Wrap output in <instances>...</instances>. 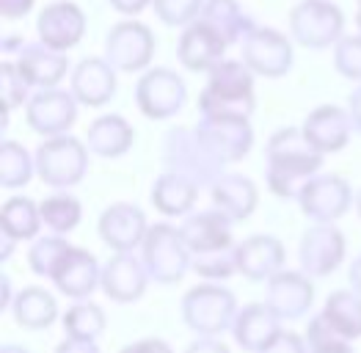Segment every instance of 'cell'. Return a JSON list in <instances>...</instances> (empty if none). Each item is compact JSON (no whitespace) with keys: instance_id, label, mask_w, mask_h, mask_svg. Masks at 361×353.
I'll return each instance as SVG.
<instances>
[{"instance_id":"d6a6232c","label":"cell","mask_w":361,"mask_h":353,"mask_svg":"<svg viewBox=\"0 0 361 353\" xmlns=\"http://www.w3.org/2000/svg\"><path fill=\"white\" fill-rule=\"evenodd\" d=\"M323 318L334 325L342 340L361 337V295L353 290H336L323 304Z\"/></svg>"},{"instance_id":"ab89813d","label":"cell","mask_w":361,"mask_h":353,"mask_svg":"<svg viewBox=\"0 0 361 353\" xmlns=\"http://www.w3.org/2000/svg\"><path fill=\"white\" fill-rule=\"evenodd\" d=\"M152 6H154V14L163 25L185 28L193 20H199L204 0H152Z\"/></svg>"},{"instance_id":"52a82bcc","label":"cell","mask_w":361,"mask_h":353,"mask_svg":"<svg viewBox=\"0 0 361 353\" xmlns=\"http://www.w3.org/2000/svg\"><path fill=\"white\" fill-rule=\"evenodd\" d=\"M290 33L309 50L334 47L345 36V14L331 0H301L290 11Z\"/></svg>"},{"instance_id":"7bdbcfd3","label":"cell","mask_w":361,"mask_h":353,"mask_svg":"<svg viewBox=\"0 0 361 353\" xmlns=\"http://www.w3.org/2000/svg\"><path fill=\"white\" fill-rule=\"evenodd\" d=\"M259 353H309V351H306V340L298 337L295 331H279Z\"/></svg>"},{"instance_id":"277c9868","label":"cell","mask_w":361,"mask_h":353,"mask_svg":"<svg viewBox=\"0 0 361 353\" xmlns=\"http://www.w3.org/2000/svg\"><path fill=\"white\" fill-rule=\"evenodd\" d=\"M163 163L166 172L193 179L199 188H210L218 176L224 174V163L204 147L196 127H171L163 138Z\"/></svg>"},{"instance_id":"5bb4252c","label":"cell","mask_w":361,"mask_h":353,"mask_svg":"<svg viewBox=\"0 0 361 353\" xmlns=\"http://www.w3.org/2000/svg\"><path fill=\"white\" fill-rule=\"evenodd\" d=\"M345 235L334 224H314L303 232L298 243V263L301 270L312 279H326L345 260Z\"/></svg>"},{"instance_id":"9c48e42d","label":"cell","mask_w":361,"mask_h":353,"mask_svg":"<svg viewBox=\"0 0 361 353\" xmlns=\"http://www.w3.org/2000/svg\"><path fill=\"white\" fill-rule=\"evenodd\" d=\"M78 100L72 91L63 88H42L36 94H30L25 102V121L33 133L53 138V136H63L72 130V124L78 121Z\"/></svg>"},{"instance_id":"816d5d0a","label":"cell","mask_w":361,"mask_h":353,"mask_svg":"<svg viewBox=\"0 0 361 353\" xmlns=\"http://www.w3.org/2000/svg\"><path fill=\"white\" fill-rule=\"evenodd\" d=\"M348 279H350V287L361 295V254L350 263V273H348Z\"/></svg>"},{"instance_id":"681fc988","label":"cell","mask_w":361,"mask_h":353,"mask_svg":"<svg viewBox=\"0 0 361 353\" xmlns=\"http://www.w3.org/2000/svg\"><path fill=\"white\" fill-rule=\"evenodd\" d=\"M348 114H350V121H353V127L361 133V83L356 86V91L350 94V108H348Z\"/></svg>"},{"instance_id":"e0dca14e","label":"cell","mask_w":361,"mask_h":353,"mask_svg":"<svg viewBox=\"0 0 361 353\" xmlns=\"http://www.w3.org/2000/svg\"><path fill=\"white\" fill-rule=\"evenodd\" d=\"M265 304L281 321H298L314 304V285L312 276L298 270H279L268 279V295Z\"/></svg>"},{"instance_id":"6f0895ef","label":"cell","mask_w":361,"mask_h":353,"mask_svg":"<svg viewBox=\"0 0 361 353\" xmlns=\"http://www.w3.org/2000/svg\"><path fill=\"white\" fill-rule=\"evenodd\" d=\"M356 210H359V218H361V191H359V196H356Z\"/></svg>"},{"instance_id":"f546056e","label":"cell","mask_w":361,"mask_h":353,"mask_svg":"<svg viewBox=\"0 0 361 353\" xmlns=\"http://www.w3.org/2000/svg\"><path fill=\"white\" fill-rule=\"evenodd\" d=\"M199 20H204L229 47L243 42L245 33H251L257 28L254 20L243 11V6L238 0H204Z\"/></svg>"},{"instance_id":"5b68a950","label":"cell","mask_w":361,"mask_h":353,"mask_svg":"<svg viewBox=\"0 0 361 353\" xmlns=\"http://www.w3.org/2000/svg\"><path fill=\"white\" fill-rule=\"evenodd\" d=\"M141 263L157 285H180L193 265V251L188 249L182 229L171 224H154L141 243Z\"/></svg>"},{"instance_id":"e575fe53","label":"cell","mask_w":361,"mask_h":353,"mask_svg":"<svg viewBox=\"0 0 361 353\" xmlns=\"http://www.w3.org/2000/svg\"><path fill=\"white\" fill-rule=\"evenodd\" d=\"M39 207H42L44 227L50 232H56V235H69L80 224V218H83V205L75 196H69V193H53Z\"/></svg>"},{"instance_id":"d590c367","label":"cell","mask_w":361,"mask_h":353,"mask_svg":"<svg viewBox=\"0 0 361 353\" xmlns=\"http://www.w3.org/2000/svg\"><path fill=\"white\" fill-rule=\"evenodd\" d=\"M63 331L66 337H78V340H97L105 331V312L94 304V301H78L66 309L63 315Z\"/></svg>"},{"instance_id":"b9f144b4","label":"cell","mask_w":361,"mask_h":353,"mask_svg":"<svg viewBox=\"0 0 361 353\" xmlns=\"http://www.w3.org/2000/svg\"><path fill=\"white\" fill-rule=\"evenodd\" d=\"M336 340H342V337H339V334L334 331V325L323 318V312L309 321V328H306V345H309V348H320V345H329V342H336Z\"/></svg>"},{"instance_id":"8fae6325","label":"cell","mask_w":361,"mask_h":353,"mask_svg":"<svg viewBox=\"0 0 361 353\" xmlns=\"http://www.w3.org/2000/svg\"><path fill=\"white\" fill-rule=\"evenodd\" d=\"M353 202V191L348 179L336 174H314L306 179V185L298 193V205L303 215L312 218L314 224H334L339 221Z\"/></svg>"},{"instance_id":"f35d334b","label":"cell","mask_w":361,"mask_h":353,"mask_svg":"<svg viewBox=\"0 0 361 353\" xmlns=\"http://www.w3.org/2000/svg\"><path fill=\"white\" fill-rule=\"evenodd\" d=\"M30 83L28 78L23 75V69L11 61H3L0 64V102H3V111H11L23 102L30 100Z\"/></svg>"},{"instance_id":"9a60e30c","label":"cell","mask_w":361,"mask_h":353,"mask_svg":"<svg viewBox=\"0 0 361 353\" xmlns=\"http://www.w3.org/2000/svg\"><path fill=\"white\" fill-rule=\"evenodd\" d=\"M97 232L114 254H121V251H135L144 243L149 224L141 207L130 205V202H116L102 210L97 221Z\"/></svg>"},{"instance_id":"7402d4cb","label":"cell","mask_w":361,"mask_h":353,"mask_svg":"<svg viewBox=\"0 0 361 353\" xmlns=\"http://www.w3.org/2000/svg\"><path fill=\"white\" fill-rule=\"evenodd\" d=\"M72 94L80 105L99 108L108 105L116 94V69L108 59H83L72 69Z\"/></svg>"},{"instance_id":"83f0119b","label":"cell","mask_w":361,"mask_h":353,"mask_svg":"<svg viewBox=\"0 0 361 353\" xmlns=\"http://www.w3.org/2000/svg\"><path fill=\"white\" fill-rule=\"evenodd\" d=\"M199 199V185L177 172H163L152 185V205L169 218L188 215Z\"/></svg>"},{"instance_id":"d6986e66","label":"cell","mask_w":361,"mask_h":353,"mask_svg":"<svg viewBox=\"0 0 361 353\" xmlns=\"http://www.w3.org/2000/svg\"><path fill=\"white\" fill-rule=\"evenodd\" d=\"M149 285V273L141 263V257H135L133 251H121L114 254L108 263L102 265V293L116 304H135L141 295L147 293Z\"/></svg>"},{"instance_id":"7dc6e473","label":"cell","mask_w":361,"mask_h":353,"mask_svg":"<svg viewBox=\"0 0 361 353\" xmlns=\"http://www.w3.org/2000/svg\"><path fill=\"white\" fill-rule=\"evenodd\" d=\"M56 353H102L99 345L94 340H78V337H66L63 342H59Z\"/></svg>"},{"instance_id":"bcb514c9","label":"cell","mask_w":361,"mask_h":353,"mask_svg":"<svg viewBox=\"0 0 361 353\" xmlns=\"http://www.w3.org/2000/svg\"><path fill=\"white\" fill-rule=\"evenodd\" d=\"M33 3L36 0H0V14L6 20H23L33 8Z\"/></svg>"},{"instance_id":"836d02e7","label":"cell","mask_w":361,"mask_h":353,"mask_svg":"<svg viewBox=\"0 0 361 353\" xmlns=\"http://www.w3.org/2000/svg\"><path fill=\"white\" fill-rule=\"evenodd\" d=\"M36 172V157L20 141H0V185L25 188Z\"/></svg>"},{"instance_id":"7c38bea8","label":"cell","mask_w":361,"mask_h":353,"mask_svg":"<svg viewBox=\"0 0 361 353\" xmlns=\"http://www.w3.org/2000/svg\"><path fill=\"white\" fill-rule=\"evenodd\" d=\"M243 61L259 78H284L293 69V42L276 28H254L243 39Z\"/></svg>"},{"instance_id":"74e56055","label":"cell","mask_w":361,"mask_h":353,"mask_svg":"<svg viewBox=\"0 0 361 353\" xmlns=\"http://www.w3.org/2000/svg\"><path fill=\"white\" fill-rule=\"evenodd\" d=\"M204 282H224L238 270V246H224L215 251H202L193 254V265H190Z\"/></svg>"},{"instance_id":"ee69618b","label":"cell","mask_w":361,"mask_h":353,"mask_svg":"<svg viewBox=\"0 0 361 353\" xmlns=\"http://www.w3.org/2000/svg\"><path fill=\"white\" fill-rule=\"evenodd\" d=\"M119 353H174L169 342L157 340V337H149V340H138V342H130L127 348H121Z\"/></svg>"},{"instance_id":"8d00e7d4","label":"cell","mask_w":361,"mask_h":353,"mask_svg":"<svg viewBox=\"0 0 361 353\" xmlns=\"http://www.w3.org/2000/svg\"><path fill=\"white\" fill-rule=\"evenodd\" d=\"M72 249V243L66 240L63 235H44V237H36L33 246L28 251V265L30 270L36 276H53L56 265L63 260V254Z\"/></svg>"},{"instance_id":"603a6c76","label":"cell","mask_w":361,"mask_h":353,"mask_svg":"<svg viewBox=\"0 0 361 353\" xmlns=\"http://www.w3.org/2000/svg\"><path fill=\"white\" fill-rule=\"evenodd\" d=\"M284 243L271 235H251L238 243V273L248 282H268L284 268Z\"/></svg>"},{"instance_id":"8992f818","label":"cell","mask_w":361,"mask_h":353,"mask_svg":"<svg viewBox=\"0 0 361 353\" xmlns=\"http://www.w3.org/2000/svg\"><path fill=\"white\" fill-rule=\"evenodd\" d=\"M89 144L75 136H53L44 138L36 149V174L50 188H75L89 172Z\"/></svg>"},{"instance_id":"d4e9b609","label":"cell","mask_w":361,"mask_h":353,"mask_svg":"<svg viewBox=\"0 0 361 353\" xmlns=\"http://www.w3.org/2000/svg\"><path fill=\"white\" fill-rule=\"evenodd\" d=\"M212 207L221 210L224 215H229L232 221H245L259 202V191L254 185V179H248L245 174H224L218 176L210 185Z\"/></svg>"},{"instance_id":"2e32d148","label":"cell","mask_w":361,"mask_h":353,"mask_svg":"<svg viewBox=\"0 0 361 353\" xmlns=\"http://www.w3.org/2000/svg\"><path fill=\"white\" fill-rule=\"evenodd\" d=\"M36 33H39V42H44L47 47L66 53L75 44H80V39L86 33V14L72 0L50 3L36 17Z\"/></svg>"},{"instance_id":"7a4b0ae2","label":"cell","mask_w":361,"mask_h":353,"mask_svg":"<svg viewBox=\"0 0 361 353\" xmlns=\"http://www.w3.org/2000/svg\"><path fill=\"white\" fill-rule=\"evenodd\" d=\"M207 75V86L199 94V114L251 119L257 108V91L254 72L248 69V64L243 59H221Z\"/></svg>"},{"instance_id":"cb8c5ba5","label":"cell","mask_w":361,"mask_h":353,"mask_svg":"<svg viewBox=\"0 0 361 353\" xmlns=\"http://www.w3.org/2000/svg\"><path fill=\"white\" fill-rule=\"evenodd\" d=\"M232 218L224 215L221 210H204V213H190L182 224V237L188 243V249L193 254H202V251H215V249H224V246H232Z\"/></svg>"},{"instance_id":"44dd1931","label":"cell","mask_w":361,"mask_h":353,"mask_svg":"<svg viewBox=\"0 0 361 353\" xmlns=\"http://www.w3.org/2000/svg\"><path fill=\"white\" fill-rule=\"evenodd\" d=\"M350 114L342 111L339 105H320L314 108L306 121H303V136L312 147L320 155H331V152H342L350 141Z\"/></svg>"},{"instance_id":"4316f807","label":"cell","mask_w":361,"mask_h":353,"mask_svg":"<svg viewBox=\"0 0 361 353\" xmlns=\"http://www.w3.org/2000/svg\"><path fill=\"white\" fill-rule=\"evenodd\" d=\"M279 323H281V318L273 312L268 304H248L238 312V318L232 323L235 342L240 345L243 351L259 353L281 331Z\"/></svg>"},{"instance_id":"f5cc1de1","label":"cell","mask_w":361,"mask_h":353,"mask_svg":"<svg viewBox=\"0 0 361 353\" xmlns=\"http://www.w3.org/2000/svg\"><path fill=\"white\" fill-rule=\"evenodd\" d=\"M3 249H0V260H3V263H6V260H8V257H11V251H14V237L11 235H6V232H3Z\"/></svg>"},{"instance_id":"ac0fdd59","label":"cell","mask_w":361,"mask_h":353,"mask_svg":"<svg viewBox=\"0 0 361 353\" xmlns=\"http://www.w3.org/2000/svg\"><path fill=\"white\" fill-rule=\"evenodd\" d=\"M50 282L56 285V290L66 298L75 301H86L102 282V268L97 263V257L89 249H69L63 254V260L56 265Z\"/></svg>"},{"instance_id":"f907efd6","label":"cell","mask_w":361,"mask_h":353,"mask_svg":"<svg viewBox=\"0 0 361 353\" xmlns=\"http://www.w3.org/2000/svg\"><path fill=\"white\" fill-rule=\"evenodd\" d=\"M309 353H353V348L348 345V340H336V342L320 345V348H309Z\"/></svg>"},{"instance_id":"4dcf8cb0","label":"cell","mask_w":361,"mask_h":353,"mask_svg":"<svg viewBox=\"0 0 361 353\" xmlns=\"http://www.w3.org/2000/svg\"><path fill=\"white\" fill-rule=\"evenodd\" d=\"M11 312H14L17 325H23L28 331H44L59 321L56 295L47 293L44 287H25L11 301Z\"/></svg>"},{"instance_id":"1f68e13d","label":"cell","mask_w":361,"mask_h":353,"mask_svg":"<svg viewBox=\"0 0 361 353\" xmlns=\"http://www.w3.org/2000/svg\"><path fill=\"white\" fill-rule=\"evenodd\" d=\"M42 224V207L28 196H11L0 207V232L14 240H33Z\"/></svg>"},{"instance_id":"db71d44e","label":"cell","mask_w":361,"mask_h":353,"mask_svg":"<svg viewBox=\"0 0 361 353\" xmlns=\"http://www.w3.org/2000/svg\"><path fill=\"white\" fill-rule=\"evenodd\" d=\"M0 353H30L25 345H17V342H6L3 348H0Z\"/></svg>"},{"instance_id":"f1b7e54d","label":"cell","mask_w":361,"mask_h":353,"mask_svg":"<svg viewBox=\"0 0 361 353\" xmlns=\"http://www.w3.org/2000/svg\"><path fill=\"white\" fill-rule=\"evenodd\" d=\"M133 124L119 114H105L94 119L86 130V144L99 157H121L133 147Z\"/></svg>"},{"instance_id":"c3c4849f","label":"cell","mask_w":361,"mask_h":353,"mask_svg":"<svg viewBox=\"0 0 361 353\" xmlns=\"http://www.w3.org/2000/svg\"><path fill=\"white\" fill-rule=\"evenodd\" d=\"M149 3H152V0H111V6H114L119 14H127V17L141 14V11H144Z\"/></svg>"},{"instance_id":"6da1fadb","label":"cell","mask_w":361,"mask_h":353,"mask_svg":"<svg viewBox=\"0 0 361 353\" xmlns=\"http://www.w3.org/2000/svg\"><path fill=\"white\" fill-rule=\"evenodd\" d=\"M265 160L268 188L281 199H298L306 179H312L323 166V155L306 141L298 127H284L273 133L265 147Z\"/></svg>"},{"instance_id":"30bf717a","label":"cell","mask_w":361,"mask_h":353,"mask_svg":"<svg viewBox=\"0 0 361 353\" xmlns=\"http://www.w3.org/2000/svg\"><path fill=\"white\" fill-rule=\"evenodd\" d=\"M154 56V33L138 20H124L108 30L105 59L116 72H141Z\"/></svg>"},{"instance_id":"484cf974","label":"cell","mask_w":361,"mask_h":353,"mask_svg":"<svg viewBox=\"0 0 361 353\" xmlns=\"http://www.w3.org/2000/svg\"><path fill=\"white\" fill-rule=\"evenodd\" d=\"M17 66L23 69V75L28 78L30 86L53 88L66 78V72H69V59L63 56V50L47 47L44 42H39V44H23V47H20Z\"/></svg>"},{"instance_id":"11a10c76","label":"cell","mask_w":361,"mask_h":353,"mask_svg":"<svg viewBox=\"0 0 361 353\" xmlns=\"http://www.w3.org/2000/svg\"><path fill=\"white\" fill-rule=\"evenodd\" d=\"M0 285H3V298H0V306L6 309L8 306V276L3 273V279H0Z\"/></svg>"},{"instance_id":"60d3db41","label":"cell","mask_w":361,"mask_h":353,"mask_svg":"<svg viewBox=\"0 0 361 353\" xmlns=\"http://www.w3.org/2000/svg\"><path fill=\"white\" fill-rule=\"evenodd\" d=\"M334 69L342 78L361 83V33H356V36H342L334 44Z\"/></svg>"},{"instance_id":"3957f363","label":"cell","mask_w":361,"mask_h":353,"mask_svg":"<svg viewBox=\"0 0 361 353\" xmlns=\"http://www.w3.org/2000/svg\"><path fill=\"white\" fill-rule=\"evenodd\" d=\"M238 318V298L218 282H202L182 295V321L199 337H218Z\"/></svg>"},{"instance_id":"9f6ffc18","label":"cell","mask_w":361,"mask_h":353,"mask_svg":"<svg viewBox=\"0 0 361 353\" xmlns=\"http://www.w3.org/2000/svg\"><path fill=\"white\" fill-rule=\"evenodd\" d=\"M356 25H359V30H361V0H359V11H356Z\"/></svg>"},{"instance_id":"ba28073f","label":"cell","mask_w":361,"mask_h":353,"mask_svg":"<svg viewBox=\"0 0 361 353\" xmlns=\"http://www.w3.org/2000/svg\"><path fill=\"white\" fill-rule=\"evenodd\" d=\"M188 100V86L174 69L154 66L135 83V105L152 121L174 119Z\"/></svg>"},{"instance_id":"4fadbf2b","label":"cell","mask_w":361,"mask_h":353,"mask_svg":"<svg viewBox=\"0 0 361 353\" xmlns=\"http://www.w3.org/2000/svg\"><path fill=\"white\" fill-rule=\"evenodd\" d=\"M196 133L224 166L243 160L254 147V127L240 116H202Z\"/></svg>"},{"instance_id":"ffe728a7","label":"cell","mask_w":361,"mask_h":353,"mask_svg":"<svg viewBox=\"0 0 361 353\" xmlns=\"http://www.w3.org/2000/svg\"><path fill=\"white\" fill-rule=\"evenodd\" d=\"M226 47L229 44L204 20H193L190 25H185L177 42V59L188 72H210L224 59Z\"/></svg>"},{"instance_id":"f6af8a7d","label":"cell","mask_w":361,"mask_h":353,"mask_svg":"<svg viewBox=\"0 0 361 353\" xmlns=\"http://www.w3.org/2000/svg\"><path fill=\"white\" fill-rule=\"evenodd\" d=\"M185 353H232L229 351V345L226 342H221L218 337H199V340H193Z\"/></svg>"}]
</instances>
